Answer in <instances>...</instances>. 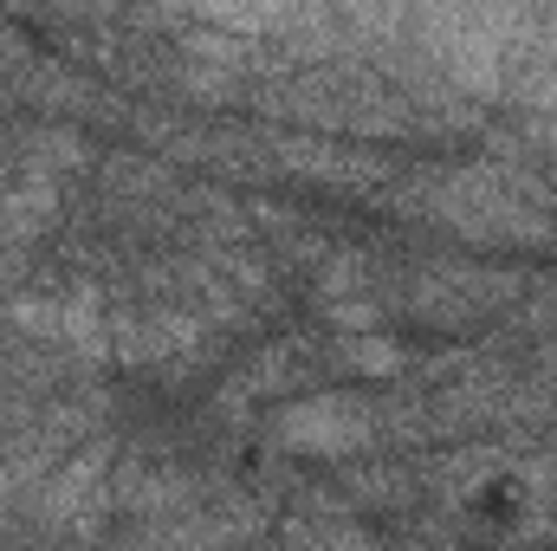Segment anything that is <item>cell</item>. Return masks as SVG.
Instances as JSON below:
<instances>
[{
  "label": "cell",
  "instance_id": "obj_1",
  "mask_svg": "<svg viewBox=\"0 0 557 551\" xmlns=\"http://www.w3.org/2000/svg\"><path fill=\"white\" fill-rule=\"evenodd\" d=\"M370 434H376V415L357 396H311V403H292L278 415V441L305 448V454H350Z\"/></svg>",
  "mask_w": 557,
  "mask_h": 551
}]
</instances>
